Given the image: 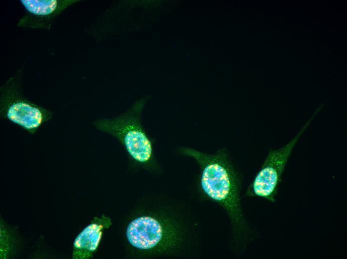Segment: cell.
Segmentation results:
<instances>
[{"mask_svg": "<svg viewBox=\"0 0 347 259\" xmlns=\"http://www.w3.org/2000/svg\"><path fill=\"white\" fill-rule=\"evenodd\" d=\"M180 150L194 158L199 165L201 190L206 197L226 212L236 245L246 246L254 235L241 204V177L228 155L224 150L213 154L186 147Z\"/></svg>", "mask_w": 347, "mask_h": 259, "instance_id": "obj_1", "label": "cell"}, {"mask_svg": "<svg viewBox=\"0 0 347 259\" xmlns=\"http://www.w3.org/2000/svg\"><path fill=\"white\" fill-rule=\"evenodd\" d=\"M22 69L0 87V116L33 135L50 120L53 112L30 101L22 85Z\"/></svg>", "mask_w": 347, "mask_h": 259, "instance_id": "obj_2", "label": "cell"}, {"mask_svg": "<svg viewBox=\"0 0 347 259\" xmlns=\"http://www.w3.org/2000/svg\"><path fill=\"white\" fill-rule=\"evenodd\" d=\"M142 104L138 103L123 115L111 118H99L93 125L99 131L115 138L135 161L146 163L153 154L152 139L141 121Z\"/></svg>", "mask_w": 347, "mask_h": 259, "instance_id": "obj_3", "label": "cell"}, {"mask_svg": "<svg viewBox=\"0 0 347 259\" xmlns=\"http://www.w3.org/2000/svg\"><path fill=\"white\" fill-rule=\"evenodd\" d=\"M315 114L304 124L299 131L287 144L278 149H270L245 196L258 197L274 203L282 181V176L292 152L301 136L314 119Z\"/></svg>", "mask_w": 347, "mask_h": 259, "instance_id": "obj_4", "label": "cell"}, {"mask_svg": "<svg viewBox=\"0 0 347 259\" xmlns=\"http://www.w3.org/2000/svg\"><path fill=\"white\" fill-rule=\"evenodd\" d=\"M24 12L17 26L50 30L53 23L75 0H20Z\"/></svg>", "mask_w": 347, "mask_h": 259, "instance_id": "obj_5", "label": "cell"}, {"mask_svg": "<svg viewBox=\"0 0 347 259\" xmlns=\"http://www.w3.org/2000/svg\"><path fill=\"white\" fill-rule=\"evenodd\" d=\"M164 229L156 219L150 216L136 218L129 224L126 236L134 247L142 250L151 249L162 240Z\"/></svg>", "mask_w": 347, "mask_h": 259, "instance_id": "obj_6", "label": "cell"}, {"mask_svg": "<svg viewBox=\"0 0 347 259\" xmlns=\"http://www.w3.org/2000/svg\"><path fill=\"white\" fill-rule=\"evenodd\" d=\"M111 225V219L104 215L94 217L75 238L73 245L72 259H85L91 257L99 245L103 230Z\"/></svg>", "mask_w": 347, "mask_h": 259, "instance_id": "obj_7", "label": "cell"}, {"mask_svg": "<svg viewBox=\"0 0 347 259\" xmlns=\"http://www.w3.org/2000/svg\"><path fill=\"white\" fill-rule=\"evenodd\" d=\"M4 222H0V258L8 259L15 253L16 238Z\"/></svg>", "mask_w": 347, "mask_h": 259, "instance_id": "obj_8", "label": "cell"}]
</instances>
